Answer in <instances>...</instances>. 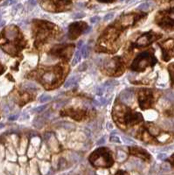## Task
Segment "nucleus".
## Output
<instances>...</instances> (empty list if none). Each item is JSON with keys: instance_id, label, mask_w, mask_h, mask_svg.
Returning <instances> with one entry per match:
<instances>
[{"instance_id": "nucleus-1", "label": "nucleus", "mask_w": 174, "mask_h": 175, "mask_svg": "<svg viewBox=\"0 0 174 175\" xmlns=\"http://www.w3.org/2000/svg\"><path fill=\"white\" fill-rule=\"evenodd\" d=\"M20 33L14 25H8L0 34V47L8 54L17 56L20 49L24 46L20 42Z\"/></svg>"}, {"instance_id": "nucleus-2", "label": "nucleus", "mask_w": 174, "mask_h": 175, "mask_svg": "<svg viewBox=\"0 0 174 175\" xmlns=\"http://www.w3.org/2000/svg\"><path fill=\"white\" fill-rule=\"evenodd\" d=\"M89 160L95 167H109L114 163L110 152L106 148H100L91 154Z\"/></svg>"}, {"instance_id": "nucleus-3", "label": "nucleus", "mask_w": 174, "mask_h": 175, "mask_svg": "<svg viewBox=\"0 0 174 175\" xmlns=\"http://www.w3.org/2000/svg\"><path fill=\"white\" fill-rule=\"evenodd\" d=\"M157 62V60L153 54H152L151 52L146 51L143 52L137 56V58L134 60L130 69L132 71H138L142 72L144 71L148 66H154Z\"/></svg>"}, {"instance_id": "nucleus-4", "label": "nucleus", "mask_w": 174, "mask_h": 175, "mask_svg": "<svg viewBox=\"0 0 174 175\" xmlns=\"http://www.w3.org/2000/svg\"><path fill=\"white\" fill-rule=\"evenodd\" d=\"M61 74V68L57 67L54 69H51L46 71L41 76L40 82L44 84L45 87L46 86H53L58 81L60 75Z\"/></svg>"}, {"instance_id": "nucleus-5", "label": "nucleus", "mask_w": 174, "mask_h": 175, "mask_svg": "<svg viewBox=\"0 0 174 175\" xmlns=\"http://www.w3.org/2000/svg\"><path fill=\"white\" fill-rule=\"evenodd\" d=\"M139 106L142 110H146L152 107L153 103V94L151 89H141L139 93Z\"/></svg>"}, {"instance_id": "nucleus-6", "label": "nucleus", "mask_w": 174, "mask_h": 175, "mask_svg": "<svg viewBox=\"0 0 174 175\" xmlns=\"http://www.w3.org/2000/svg\"><path fill=\"white\" fill-rule=\"evenodd\" d=\"M88 26L86 23L84 22H75L69 25V30H68V36L70 39H77L81 33L84 32Z\"/></svg>"}, {"instance_id": "nucleus-7", "label": "nucleus", "mask_w": 174, "mask_h": 175, "mask_svg": "<svg viewBox=\"0 0 174 175\" xmlns=\"http://www.w3.org/2000/svg\"><path fill=\"white\" fill-rule=\"evenodd\" d=\"M160 37V35H158L154 33L153 32H149L147 33H145L141 37H139L136 42L137 46H145L149 44H151L152 41L158 39Z\"/></svg>"}, {"instance_id": "nucleus-8", "label": "nucleus", "mask_w": 174, "mask_h": 175, "mask_svg": "<svg viewBox=\"0 0 174 175\" xmlns=\"http://www.w3.org/2000/svg\"><path fill=\"white\" fill-rule=\"evenodd\" d=\"M130 153L131 154H133L134 156L142 158V159H144L145 160H148L151 158L150 154L145 150H144V149H142L140 147H131L130 149Z\"/></svg>"}, {"instance_id": "nucleus-9", "label": "nucleus", "mask_w": 174, "mask_h": 175, "mask_svg": "<svg viewBox=\"0 0 174 175\" xmlns=\"http://www.w3.org/2000/svg\"><path fill=\"white\" fill-rule=\"evenodd\" d=\"M137 18L136 16H134L133 14H129V15H125L121 19V26L123 28H127L129 26H130L131 25H133L136 21Z\"/></svg>"}, {"instance_id": "nucleus-10", "label": "nucleus", "mask_w": 174, "mask_h": 175, "mask_svg": "<svg viewBox=\"0 0 174 175\" xmlns=\"http://www.w3.org/2000/svg\"><path fill=\"white\" fill-rule=\"evenodd\" d=\"M121 64L122 63L120 62V59L119 58H115L107 65V70H109L110 72H112V71L116 72V70L121 68Z\"/></svg>"}, {"instance_id": "nucleus-11", "label": "nucleus", "mask_w": 174, "mask_h": 175, "mask_svg": "<svg viewBox=\"0 0 174 175\" xmlns=\"http://www.w3.org/2000/svg\"><path fill=\"white\" fill-rule=\"evenodd\" d=\"M133 95H134V92H133V89H125L123 90L121 95H120V99L124 102V103H130L131 101V99L133 98Z\"/></svg>"}, {"instance_id": "nucleus-12", "label": "nucleus", "mask_w": 174, "mask_h": 175, "mask_svg": "<svg viewBox=\"0 0 174 175\" xmlns=\"http://www.w3.org/2000/svg\"><path fill=\"white\" fill-rule=\"evenodd\" d=\"M117 84H118V82H117L116 80L111 79V80L107 81V82L103 84V86H104V88H105V91L110 92V91L113 90V89L115 88V86H116Z\"/></svg>"}, {"instance_id": "nucleus-13", "label": "nucleus", "mask_w": 174, "mask_h": 175, "mask_svg": "<svg viewBox=\"0 0 174 175\" xmlns=\"http://www.w3.org/2000/svg\"><path fill=\"white\" fill-rule=\"evenodd\" d=\"M77 82H78V76H76V75H74V76H72V77H70L67 82H66V83H65V85H64V87L66 88V89H67V88H71L72 86H74V85H75L76 83H77Z\"/></svg>"}, {"instance_id": "nucleus-14", "label": "nucleus", "mask_w": 174, "mask_h": 175, "mask_svg": "<svg viewBox=\"0 0 174 175\" xmlns=\"http://www.w3.org/2000/svg\"><path fill=\"white\" fill-rule=\"evenodd\" d=\"M45 122H46V120L43 119V117H39L34 119L32 124H33L34 127H36V128H42L45 124Z\"/></svg>"}, {"instance_id": "nucleus-15", "label": "nucleus", "mask_w": 174, "mask_h": 175, "mask_svg": "<svg viewBox=\"0 0 174 175\" xmlns=\"http://www.w3.org/2000/svg\"><path fill=\"white\" fill-rule=\"evenodd\" d=\"M148 131H149L150 134L153 135V136H157L159 134V129L153 124H150V126L148 127Z\"/></svg>"}, {"instance_id": "nucleus-16", "label": "nucleus", "mask_w": 174, "mask_h": 175, "mask_svg": "<svg viewBox=\"0 0 174 175\" xmlns=\"http://www.w3.org/2000/svg\"><path fill=\"white\" fill-rule=\"evenodd\" d=\"M24 89H26V90H30V91H35L38 89L37 86L32 83V82H26L24 84Z\"/></svg>"}, {"instance_id": "nucleus-17", "label": "nucleus", "mask_w": 174, "mask_h": 175, "mask_svg": "<svg viewBox=\"0 0 174 175\" xmlns=\"http://www.w3.org/2000/svg\"><path fill=\"white\" fill-rule=\"evenodd\" d=\"M81 53L80 51H76L75 53H74V59L72 60V66H75L80 60H81Z\"/></svg>"}, {"instance_id": "nucleus-18", "label": "nucleus", "mask_w": 174, "mask_h": 175, "mask_svg": "<svg viewBox=\"0 0 174 175\" xmlns=\"http://www.w3.org/2000/svg\"><path fill=\"white\" fill-rule=\"evenodd\" d=\"M151 4H152V3L151 2H145V3H142L138 7V10H140V11H148L150 8H151Z\"/></svg>"}, {"instance_id": "nucleus-19", "label": "nucleus", "mask_w": 174, "mask_h": 175, "mask_svg": "<svg viewBox=\"0 0 174 175\" xmlns=\"http://www.w3.org/2000/svg\"><path fill=\"white\" fill-rule=\"evenodd\" d=\"M51 99H52V96H51L44 94V95H42V96L39 97V102L42 103H47V102H49Z\"/></svg>"}, {"instance_id": "nucleus-20", "label": "nucleus", "mask_w": 174, "mask_h": 175, "mask_svg": "<svg viewBox=\"0 0 174 175\" xmlns=\"http://www.w3.org/2000/svg\"><path fill=\"white\" fill-rule=\"evenodd\" d=\"M81 56H82L84 59H86V58L88 56V46H84L81 48Z\"/></svg>"}, {"instance_id": "nucleus-21", "label": "nucleus", "mask_w": 174, "mask_h": 175, "mask_svg": "<svg viewBox=\"0 0 174 175\" xmlns=\"http://www.w3.org/2000/svg\"><path fill=\"white\" fill-rule=\"evenodd\" d=\"M46 108V105H42V106H38L36 107L35 109L32 110V112H35V113H41L42 111H44Z\"/></svg>"}, {"instance_id": "nucleus-22", "label": "nucleus", "mask_w": 174, "mask_h": 175, "mask_svg": "<svg viewBox=\"0 0 174 175\" xmlns=\"http://www.w3.org/2000/svg\"><path fill=\"white\" fill-rule=\"evenodd\" d=\"M109 140H110V142H112V143H121V140H120L119 137H117V136H116V135H114V134H112V135L110 136Z\"/></svg>"}, {"instance_id": "nucleus-23", "label": "nucleus", "mask_w": 174, "mask_h": 175, "mask_svg": "<svg viewBox=\"0 0 174 175\" xmlns=\"http://www.w3.org/2000/svg\"><path fill=\"white\" fill-rule=\"evenodd\" d=\"M67 103V102L66 101H59V102H56L54 104H53V106H54V108L55 109H59V108H60L61 106H64L65 104Z\"/></svg>"}, {"instance_id": "nucleus-24", "label": "nucleus", "mask_w": 174, "mask_h": 175, "mask_svg": "<svg viewBox=\"0 0 174 175\" xmlns=\"http://www.w3.org/2000/svg\"><path fill=\"white\" fill-rule=\"evenodd\" d=\"M83 17H85V13H83V12H77V13H74V14L72 16V18H74V19L81 18H83Z\"/></svg>"}, {"instance_id": "nucleus-25", "label": "nucleus", "mask_w": 174, "mask_h": 175, "mask_svg": "<svg viewBox=\"0 0 174 175\" xmlns=\"http://www.w3.org/2000/svg\"><path fill=\"white\" fill-rule=\"evenodd\" d=\"M113 18H114V12H110V13H108V14H106V15L104 16L103 20H104V21H109V20H111Z\"/></svg>"}, {"instance_id": "nucleus-26", "label": "nucleus", "mask_w": 174, "mask_h": 175, "mask_svg": "<svg viewBox=\"0 0 174 175\" xmlns=\"http://www.w3.org/2000/svg\"><path fill=\"white\" fill-rule=\"evenodd\" d=\"M100 19H101V18H100L99 16H94V17H92V18H90V22L93 23V24L98 23V22L100 21Z\"/></svg>"}, {"instance_id": "nucleus-27", "label": "nucleus", "mask_w": 174, "mask_h": 175, "mask_svg": "<svg viewBox=\"0 0 174 175\" xmlns=\"http://www.w3.org/2000/svg\"><path fill=\"white\" fill-rule=\"evenodd\" d=\"M106 143V138H105V137H102V138H101L97 142H96V145H104Z\"/></svg>"}, {"instance_id": "nucleus-28", "label": "nucleus", "mask_w": 174, "mask_h": 175, "mask_svg": "<svg viewBox=\"0 0 174 175\" xmlns=\"http://www.w3.org/2000/svg\"><path fill=\"white\" fill-rule=\"evenodd\" d=\"M67 165V162H66V160H64V159H60V163H59V167L60 168V169H62V168H64V167Z\"/></svg>"}, {"instance_id": "nucleus-29", "label": "nucleus", "mask_w": 174, "mask_h": 175, "mask_svg": "<svg viewBox=\"0 0 174 175\" xmlns=\"http://www.w3.org/2000/svg\"><path fill=\"white\" fill-rule=\"evenodd\" d=\"M166 158H167L166 153H159V155H158V159H159V160H166Z\"/></svg>"}, {"instance_id": "nucleus-30", "label": "nucleus", "mask_w": 174, "mask_h": 175, "mask_svg": "<svg viewBox=\"0 0 174 175\" xmlns=\"http://www.w3.org/2000/svg\"><path fill=\"white\" fill-rule=\"evenodd\" d=\"M123 142H124L125 144H128V145H132V144L134 143L131 139L127 138L126 137H123Z\"/></svg>"}, {"instance_id": "nucleus-31", "label": "nucleus", "mask_w": 174, "mask_h": 175, "mask_svg": "<svg viewBox=\"0 0 174 175\" xmlns=\"http://www.w3.org/2000/svg\"><path fill=\"white\" fill-rule=\"evenodd\" d=\"M18 117V115H13V116H11L9 117V120L10 121H14V120H17Z\"/></svg>"}, {"instance_id": "nucleus-32", "label": "nucleus", "mask_w": 174, "mask_h": 175, "mask_svg": "<svg viewBox=\"0 0 174 175\" xmlns=\"http://www.w3.org/2000/svg\"><path fill=\"white\" fill-rule=\"evenodd\" d=\"M168 99L171 100V101H174V93H170L168 96H167Z\"/></svg>"}, {"instance_id": "nucleus-33", "label": "nucleus", "mask_w": 174, "mask_h": 175, "mask_svg": "<svg viewBox=\"0 0 174 175\" xmlns=\"http://www.w3.org/2000/svg\"><path fill=\"white\" fill-rule=\"evenodd\" d=\"M29 4L32 5V6H35L37 4V1L36 0H29Z\"/></svg>"}, {"instance_id": "nucleus-34", "label": "nucleus", "mask_w": 174, "mask_h": 175, "mask_svg": "<svg viewBox=\"0 0 174 175\" xmlns=\"http://www.w3.org/2000/svg\"><path fill=\"white\" fill-rule=\"evenodd\" d=\"M98 2H101V3H112L114 2V0H97Z\"/></svg>"}, {"instance_id": "nucleus-35", "label": "nucleus", "mask_w": 174, "mask_h": 175, "mask_svg": "<svg viewBox=\"0 0 174 175\" xmlns=\"http://www.w3.org/2000/svg\"><path fill=\"white\" fill-rule=\"evenodd\" d=\"M128 173L127 172H124V171H118L116 173V174H127Z\"/></svg>"}, {"instance_id": "nucleus-36", "label": "nucleus", "mask_w": 174, "mask_h": 175, "mask_svg": "<svg viewBox=\"0 0 174 175\" xmlns=\"http://www.w3.org/2000/svg\"><path fill=\"white\" fill-rule=\"evenodd\" d=\"M50 137H51V134H50V133H48L47 135H46V136H45V139L47 141V140L49 139V138H50Z\"/></svg>"}, {"instance_id": "nucleus-37", "label": "nucleus", "mask_w": 174, "mask_h": 175, "mask_svg": "<svg viewBox=\"0 0 174 175\" xmlns=\"http://www.w3.org/2000/svg\"><path fill=\"white\" fill-rule=\"evenodd\" d=\"M107 126H108V128H109V129H112V128H113V125H112L110 123H108Z\"/></svg>"}, {"instance_id": "nucleus-38", "label": "nucleus", "mask_w": 174, "mask_h": 175, "mask_svg": "<svg viewBox=\"0 0 174 175\" xmlns=\"http://www.w3.org/2000/svg\"><path fill=\"white\" fill-rule=\"evenodd\" d=\"M3 72H4V67H2V66L0 65V74H2Z\"/></svg>"}, {"instance_id": "nucleus-39", "label": "nucleus", "mask_w": 174, "mask_h": 175, "mask_svg": "<svg viewBox=\"0 0 174 175\" xmlns=\"http://www.w3.org/2000/svg\"><path fill=\"white\" fill-rule=\"evenodd\" d=\"M82 44H83V41H80L79 44H78V47H81L82 46Z\"/></svg>"}, {"instance_id": "nucleus-40", "label": "nucleus", "mask_w": 174, "mask_h": 175, "mask_svg": "<svg viewBox=\"0 0 174 175\" xmlns=\"http://www.w3.org/2000/svg\"><path fill=\"white\" fill-rule=\"evenodd\" d=\"M171 160L173 161L172 163H173V165H174V154L173 155V156H172V158H171Z\"/></svg>"}, {"instance_id": "nucleus-41", "label": "nucleus", "mask_w": 174, "mask_h": 175, "mask_svg": "<svg viewBox=\"0 0 174 175\" xmlns=\"http://www.w3.org/2000/svg\"><path fill=\"white\" fill-rule=\"evenodd\" d=\"M3 127H4V124H0V129H1V128H3Z\"/></svg>"}, {"instance_id": "nucleus-42", "label": "nucleus", "mask_w": 174, "mask_h": 175, "mask_svg": "<svg viewBox=\"0 0 174 175\" xmlns=\"http://www.w3.org/2000/svg\"><path fill=\"white\" fill-rule=\"evenodd\" d=\"M173 126H174V124H173Z\"/></svg>"}, {"instance_id": "nucleus-43", "label": "nucleus", "mask_w": 174, "mask_h": 175, "mask_svg": "<svg viewBox=\"0 0 174 175\" xmlns=\"http://www.w3.org/2000/svg\"><path fill=\"white\" fill-rule=\"evenodd\" d=\"M0 1H1V0H0Z\"/></svg>"}]
</instances>
